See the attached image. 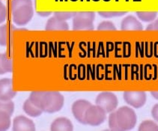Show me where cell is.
Here are the masks:
<instances>
[{
	"label": "cell",
	"instance_id": "6da1fadb",
	"mask_svg": "<svg viewBox=\"0 0 158 131\" xmlns=\"http://www.w3.org/2000/svg\"><path fill=\"white\" fill-rule=\"evenodd\" d=\"M29 99L39 106L43 113H54L60 111L64 104V96L59 92H33Z\"/></svg>",
	"mask_w": 158,
	"mask_h": 131
},
{
	"label": "cell",
	"instance_id": "7a4b0ae2",
	"mask_svg": "<svg viewBox=\"0 0 158 131\" xmlns=\"http://www.w3.org/2000/svg\"><path fill=\"white\" fill-rule=\"evenodd\" d=\"M137 121V116L133 109L124 106L110 113L109 127L112 130L127 131L133 129Z\"/></svg>",
	"mask_w": 158,
	"mask_h": 131
},
{
	"label": "cell",
	"instance_id": "3957f363",
	"mask_svg": "<svg viewBox=\"0 0 158 131\" xmlns=\"http://www.w3.org/2000/svg\"><path fill=\"white\" fill-rule=\"evenodd\" d=\"M11 14L15 24L26 25L30 22L34 14L31 0H12Z\"/></svg>",
	"mask_w": 158,
	"mask_h": 131
},
{
	"label": "cell",
	"instance_id": "277c9868",
	"mask_svg": "<svg viewBox=\"0 0 158 131\" xmlns=\"http://www.w3.org/2000/svg\"><path fill=\"white\" fill-rule=\"evenodd\" d=\"M95 13L92 11L76 12L73 17V29L75 31H91L94 29Z\"/></svg>",
	"mask_w": 158,
	"mask_h": 131
},
{
	"label": "cell",
	"instance_id": "5b68a950",
	"mask_svg": "<svg viewBox=\"0 0 158 131\" xmlns=\"http://www.w3.org/2000/svg\"><path fill=\"white\" fill-rule=\"evenodd\" d=\"M106 118V113L98 105H91L85 115V125L93 126L101 125Z\"/></svg>",
	"mask_w": 158,
	"mask_h": 131
},
{
	"label": "cell",
	"instance_id": "8992f818",
	"mask_svg": "<svg viewBox=\"0 0 158 131\" xmlns=\"http://www.w3.org/2000/svg\"><path fill=\"white\" fill-rule=\"evenodd\" d=\"M95 104L102 108L106 113H110L117 109L118 100L112 92H103L97 96Z\"/></svg>",
	"mask_w": 158,
	"mask_h": 131
},
{
	"label": "cell",
	"instance_id": "52a82bcc",
	"mask_svg": "<svg viewBox=\"0 0 158 131\" xmlns=\"http://www.w3.org/2000/svg\"><path fill=\"white\" fill-rule=\"evenodd\" d=\"M123 96L124 101L135 109L143 107L147 100L146 94L143 91H126Z\"/></svg>",
	"mask_w": 158,
	"mask_h": 131
},
{
	"label": "cell",
	"instance_id": "ba28073f",
	"mask_svg": "<svg viewBox=\"0 0 158 131\" xmlns=\"http://www.w3.org/2000/svg\"><path fill=\"white\" fill-rule=\"evenodd\" d=\"M92 105L89 101L86 100H78L75 101L72 105L71 111L73 113V117L76 118V120L82 125H85V115L87 109L89 106Z\"/></svg>",
	"mask_w": 158,
	"mask_h": 131
},
{
	"label": "cell",
	"instance_id": "9c48e42d",
	"mask_svg": "<svg viewBox=\"0 0 158 131\" xmlns=\"http://www.w3.org/2000/svg\"><path fill=\"white\" fill-rule=\"evenodd\" d=\"M17 92L13 88V81L11 79L3 78L0 80V100H11L15 97Z\"/></svg>",
	"mask_w": 158,
	"mask_h": 131
},
{
	"label": "cell",
	"instance_id": "30bf717a",
	"mask_svg": "<svg viewBox=\"0 0 158 131\" xmlns=\"http://www.w3.org/2000/svg\"><path fill=\"white\" fill-rule=\"evenodd\" d=\"M12 129L15 131H34L35 125L32 120L23 115H19L14 119Z\"/></svg>",
	"mask_w": 158,
	"mask_h": 131
},
{
	"label": "cell",
	"instance_id": "8fae6325",
	"mask_svg": "<svg viewBox=\"0 0 158 131\" xmlns=\"http://www.w3.org/2000/svg\"><path fill=\"white\" fill-rule=\"evenodd\" d=\"M121 29L123 31H141L143 29V27L136 17L129 15L122 20Z\"/></svg>",
	"mask_w": 158,
	"mask_h": 131
},
{
	"label": "cell",
	"instance_id": "7c38bea8",
	"mask_svg": "<svg viewBox=\"0 0 158 131\" xmlns=\"http://www.w3.org/2000/svg\"><path fill=\"white\" fill-rule=\"evenodd\" d=\"M50 130L52 131H72L73 130V126L71 120L64 117H60L52 121Z\"/></svg>",
	"mask_w": 158,
	"mask_h": 131
},
{
	"label": "cell",
	"instance_id": "4fadbf2b",
	"mask_svg": "<svg viewBox=\"0 0 158 131\" xmlns=\"http://www.w3.org/2000/svg\"><path fill=\"white\" fill-rule=\"evenodd\" d=\"M45 29L47 31H67L69 29V26L66 21L53 16L47 21Z\"/></svg>",
	"mask_w": 158,
	"mask_h": 131
},
{
	"label": "cell",
	"instance_id": "5bb4252c",
	"mask_svg": "<svg viewBox=\"0 0 158 131\" xmlns=\"http://www.w3.org/2000/svg\"><path fill=\"white\" fill-rule=\"evenodd\" d=\"M23 110L28 115L31 117H38L43 113L42 109L36 104H35L30 99L28 98L23 104Z\"/></svg>",
	"mask_w": 158,
	"mask_h": 131
},
{
	"label": "cell",
	"instance_id": "9a60e30c",
	"mask_svg": "<svg viewBox=\"0 0 158 131\" xmlns=\"http://www.w3.org/2000/svg\"><path fill=\"white\" fill-rule=\"evenodd\" d=\"M12 61L5 54H0V75L12 72Z\"/></svg>",
	"mask_w": 158,
	"mask_h": 131
},
{
	"label": "cell",
	"instance_id": "2e32d148",
	"mask_svg": "<svg viewBox=\"0 0 158 131\" xmlns=\"http://www.w3.org/2000/svg\"><path fill=\"white\" fill-rule=\"evenodd\" d=\"M11 115L6 112L0 111V131H5L9 129L11 124Z\"/></svg>",
	"mask_w": 158,
	"mask_h": 131
},
{
	"label": "cell",
	"instance_id": "e0dca14e",
	"mask_svg": "<svg viewBox=\"0 0 158 131\" xmlns=\"http://www.w3.org/2000/svg\"><path fill=\"white\" fill-rule=\"evenodd\" d=\"M136 16L143 22H152L156 19L157 12L156 11H137Z\"/></svg>",
	"mask_w": 158,
	"mask_h": 131
},
{
	"label": "cell",
	"instance_id": "ac0fdd59",
	"mask_svg": "<svg viewBox=\"0 0 158 131\" xmlns=\"http://www.w3.org/2000/svg\"><path fill=\"white\" fill-rule=\"evenodd\" d=\"M139 131H158V125L151 120L144 121L139 126Z\"/></svg>",
	"mask_w": 158,
	"mask_h": 131
},
{
	"label": "cell",
	"instance_id": "d6986e66",
	"mask_svg": "<svg viewBox=\"0 0 158 131\" xmlns=\"http://www.w3.org/2000/svg\"><path fill=\"white\" fill-rule=\"evenodd\" d=\"M0 111L6 112L9 115H12L15 111V104L11 100H0Z\"/></svg>",
	"mask_w": 158,
	"mask_h": 131
},
{
	"label": "cell",
	"instance_id": "ffe728a7",
	"mask_svg": "<svg viewBox=\"0 0 158 131\" xmlns=\"http://www.w3.org/2000/svg\"><path fill=\"white\" fill-rule=\"evenodd\" d=\"M127 13V11H100L98 14L104 18H112V17H122Z\"/></svg>",
	"mask_w": 158,
	"mask_h": 131
},
{
	"label": "cell",
	"instance_id": "44dd1931",
	"mask_svg": "<svg viewBox=\"0 0 158 131\" xmlns=\"http://www.w3.org/2000/svg\"><path fill=\"white\" fill-rule=\"evenodd\" d=\"M8 43V27L6 25L0 26V46H5Z\"/></svg>",
	"mask_w": 158,
	"mask_h": 131
},
{
	"label": "cell",
	"instance_id": "7402d4cb",
	"mask_svg": "<svg viewBox=\"0 0 158 131\" xmlns=\"http://www.w3.org/2000/svg\"><path fill=\"white\" fill-rule=\"evenodd\" d=\"M98 29L100 31H115L116 28L111 21H103L98 25Z\"/></svg>",
	"mask_w": 158,
	"mask_h": 131
},
{
	"label": "cell",
	"instance_id": "603a6c76",
	"mask_svg": "<svg viewBox=\"0 0 158 131\" xmlns=\"http://www.w3.org/2000/svg\"><path fill=\"white\" fill-rule=\"evenodd\" d=\"M76 14V12H64V11H58L54 13V16L57 18L62 20H68L70 19H73L74 15Z\"/></svg>",
	"mask_w": 158,
	"mask_h": 131
},
{
	"label": "cell",
	"instance_id": "cb8c5ba5",
	"mask_svg": "<svg viewBox=\"0 0 158 131\" xmlns=\"http://www.w3.org/2000/svg\"><path fill=\"white\" fill-rule=\"evenodd\" d=\"M6 8H5V5L3 4V3L2 2L1 0H0V24L2 23L6 20Z\"/></svg>",
	"mask_w": 158,
	"mask_h": 131
},
{
	"label": "cell",
	"instance_id": "d4e9b609",
	"mask_svg": "<svg viewBox=\"0 0 158 131\" xmlns=\"http://www.w3.org/2000/svg\"><path fill=\"white\" fill-rule=\"evenodd\" d=\"M147 30H152V31H158V19L154 20L153 23H150L146 28Z\"/></svg>",
	"mask_w": 158,
	"mask_h": 131
},
{
	"label": "cell",
	"instance_id": "484cf974",
	"mask_svg": "<svg viewBox=\"0 0 158 131\" xmlns=\"http://www.w3.org/2000/svg\"><path fill=\"white\" fill-rule=\"evenodd\" d=\"M152 115L154 121L158 122V104H155L152 109Z\"/></svg>",
	"mask_w": 158,
	"mask_h": 131
},
{
	"label": "cell",
	"instance_id": "4316f807",
	"mask_svg": "<svg viewBox=\"0 0 158 131\" xmlns=\"http://www.w3.org/2000/svg\"><path fill=\"white\" fill-rule=\"evenodd\" d=\"M52 14V12L50 11H44V12H38V14L41 17H48Z\"/></svg>",
	"mask_w": 158,
	"mask_h": 131
},
{
	"label": "cell",
	"instance_id": "83f0119b",
	"mask_svg": "<svg viewBox=\"0 0 158 131\" xmlns=\"http://www.w3.org/2000/svg\"><path fill=\"white\" fill-rule=\"evenodd\" d=\"M151 94L152 95V97L156 100H158V91H154V92H151Z\"/></svg>",
	"mask_w": 158,
	"mask_h": 131
}]
</instances>
